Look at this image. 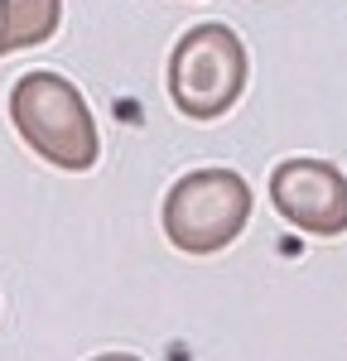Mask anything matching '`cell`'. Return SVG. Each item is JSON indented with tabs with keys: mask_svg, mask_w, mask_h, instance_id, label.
I'll return each mask as SVG.
<instances>
[{
	"mask_svg": "<svg viewBox=\"0 0 347 361\" xmlns=\"http://www.w3.org/2000/svg\"><path fill=\"white\" fill-rule=\"evenodd\" d=\"M10 121H15L20 140L54 169L87 173L97 164V154H102L97 121L87 111L83 92L63 73H49V68L25 73L15 82V92H10Z\"/></svg>",
	"mask_w": 347,
	"mask_h": 361,
	"instance_id": "6da1fadb",
	"label": "cell"
},
{
	"mask_svg": "<svg viewBox=\"0 0 347 361\" xmlns=\"http://www.w3.org/2000/svg\"><path fill=\"white\" fill-rule=\"evenodd\" d=\"M246 73H251V58L236 29L217 20L193 25L169 54V102L188 121H217L246 92Z\"/></svg>",
	"mask_w": 347,
	"mask_h": 361,
	"instance_id": "7a4b0ae2",
	"label": "cell"
},
{
	"mask_svg": "<svg viewBox=\"0 0 347 361\" xmlns=\"http://www.w3.org/2000/svg\"><path fill=\"white\" fill-rule=\"evenodd\" d=\"M251 217V183L236 169H193L164 197V236L188 255H212L241 236Z\"/></svg>",
	"mask_w": 347,
	"mask_h": 361,
	"instance_id": "3957f363",
	"label": "cell"
},
{
	"mask_svg": "<svg viewBox=\"0 0 347 361\" xmlns=\"http://www.w3.org/2000/svg\"><path fill=\"white\" fill-rule=\"evenodd\" d=\"M270 202L289 226L309 236L347 231V173L328 159H285L270 173Z\"/></svg>",
	"mask_w": 347,
	"mask_h": 361,
	"instance_id": "277c9868",
	"label": "cell"
},
{
	"mask_svg": "<svg viewBox=\"0 0 347 361\" xmlns=\"http://www.w3.org/2000/svg\"><path fill=\"white\" fill-rule=\"evenodd\" d=\"M63 25V0H0V58L49 44Z\"/></svg>",
	"mask_w": 347,
	"mask_h": 361,
	"instance_id": "5b68a950",
	"label": "cell"
},
{
	"mask_svg": "<svg viewBox=\"0 0 347 361\" xmlns=\"http://www.w3.org/2000/svg\"><path fill=\"white\" fill-rule=\"evenodd\" d=\"M97 361H140V357H130V352H106V357H97Z\"/></svg>",
	"mask_w": 347,
	"mask_h": 361,
	"instance_id": "8992f818",
	"label": "cell"
}]
</instances>
